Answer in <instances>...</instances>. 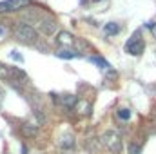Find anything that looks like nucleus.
Returning a JSON list of instances; mask_svg holds the SVG:
<instances>
[{
	"label": "nucleus",
	"instance_id": "1",
	"mask_svg": "<svg viewBox=\"0 0 156 154\" xmlns=\"http://www.w3.org/2000/svg\"><path fill=\"white\" fill-rule=\"evenodd\" d=\"M13 33H15V38L20 40V42H33V40H37V31L31 26L24 24V22H18L15 26Z\"/></svg>",
	"mask_w": 156,
	"mask_h": 154
},
{
	"label": "nucleus",
	"instance_id": "12",
	"mask_svg": "<svg viewBox=\"0 0 156 154\" xmlns=\"http://www.w3.org/2000/svg\"><path fill=\"white\" fill-rule=\"evenodd\" d=\"M76 107L80 109L82 114H89V113H91V103H89V102H78Z\"/></svg>",
	"mask_w": 156,
	"mask_h": 154
},
{
	"label": "nucleus",
	"instance_id": "4",
	"mask_svg": "<svg viewBox=\"0 0 156 154\" xmlns=\"http://www.w3.org/2000/svg\"><path fill=\"white\" fill-rule=\"evenodd\" d=\"M31 0H4L0 2V13H11V11H20L27 7Z\"/></svg>",
	"mask_w": 156,
	"mask_h": 154
},
{
	"label": "nucleus",
	"instance_id": "2",
	"mask_svg": "<svg viewBox=\"0 0 156 154\" xmlns=\"http://www.w3.org/2000/svg\"><path fill=\"white\" fill-rule=\"evenodd\" d=\"M102 143L107 147V151H111L113 154L122 152V140L118 136V132L115 131H107L102 134Z\"/></svg>",
	"mask_w": 156,
	"mask_h": 154
},
{
	"label": "nucleus",
	"instance_id": "19",
	"mask_svg": "<svg viewBox=\"0 0 156 154\" xmlns=\"http://www.w3.org/2000/svg\"><path fill=\"white\" fill-rule=\"evenodd\" d=\"M0 35H4V29H2V27H0Z\"/></svg>",
	"mask_w": 156,
	"mask_h": 154
},
{
	"label": "nucleus",
	"instance_id": "7",
	"mask_svg": "<svg viewBox=\"0 0 156 154\" xmlns=\"http://www.w3.org/2000/svg\"><path fill=\"white\" fill-rule=\"evenodd\" d=\"M56 56H58V58H66V60H71V58H80L82 54H80V53H75V51L60 49V51H56Z\"/></svg>",
	"mask_w": 156,
	"mask_h": 154
},
{
	"label": "nucleus",
	"instance_id": "13",
	"mask_svg": "<svg viewBox=\"0 0 156 154\" xmlns=\"http://www.w3.org/2000/svg\"><path fill=\"white\" fill-rule=\"evenodd\" d=\"M73 145H75V142H73V138H71V136L62 138V147H64V149H71Z\"/></svg>",
	"mask_w": 156,
	"mask_h": 154
},
{
	"label": "nucleus",
	"instance_id": "15",
	"mask_svg": "<svg viewBox=\"0 0 156 154\" xmlns=\"http://www.w3.org/2000/svg\"><path fill=\"white\" fill-rule=\"evenodd\" d=\"M11 56H13L15 60H20V62H22V56H20V54H18L16 51H13V53H11Z\"/></svg>",
	"mask_w": 156,
	"mask_h": 154
},
{
	"label": "nucleus",
	"instance_id": "16",
	"mask_svg": "<svg viewBox=\"0 0 156 154\" xmlns=\"http://www.w3.org/2000/svg\"><path fill=\"white\" fill-rule=\"evenodd\" d=\"M138 151H140V147H134V145L131 147V154H138Z\"/></svg>",
	"mask_w": 156,
	"mask_h": 154
},
{
	"label": "nucleus",
	"instance_id": "20",
	"mask_svg": "<svg viewBox=\"0 0 156 154\" xmlns=\"http://www.w3.org/2000/svg\"><path fill=\"white\" fill-rule=\"evenodd\" d=\"M93 2H98V0H93Z\"/></svg>",
	"mask_w": 156,
	"mask_h": 154
},
{
	"label": "nucleus",
	"instance_id": "5",
	"mask_svg": "<svg viewBox=\"0 0 156 154\" xmlns=\"http://www.w3.org/2000/svg\"><path fill=\"white\" fill-rule=\"evenodd\" d=\"M38 26H40V29H42V33H44V35H53V33L56 31V22H55L53 18H51V20H49V18L40 20Z\"/></svg>",
	"mask_w": 156,
	"mask_h": 154
},
{
	"label": "nucleus",
	"instance_id": "9",
	"mask_svg": "<svg viewBox=\"0 0 156 154\" xmlns=\"http://www.w3.org/2000/svg\"><path fill=\"white\" fill-rule=\"evenodd\" d=\"M58 42H60L62 45H73V44H75L73 35H71V33H67V31H62V33L58 35Z\"/></svg>",
	"mask_w": 156,
	"mask_h": 154
},
{
	"label": "nucleus",
	"instance_id": "18",
	"mask_svg": "<svg viewBox=\"0 0 156 154\" xmlns=\"http://www.w3.org/2000/svg\"><path fill=\"white\" fill-rule=\"evenodd\" d=\"M151 31H153V35H154V37H156V26H154V27H153V29H151Z\"/></svg>",
	"mask_w": 156,
	"mask_h": 154
},
{
	"label": "nucleus",
	"instance_id": "3",
	"mask_svg": "<svg viewBox=\"0 0 156 154\" xmlns=\"http://www.w3.org/2000/svg\"><path fill=\"white\" fill-rule=\"evenodd\" d=\"M144 49H145V42H144V38H142V35L136 31L131 38L127 40V44H125V51H127L129 54L138 56V54L144 53Z\"/></svg>",
	"mask_w": 156,
	"mask_h": 154
},
{
	"label": "nucleus",
	"instance_id": "11",
	"mask_svg": "<svg viewBox=\"0 0 156 154\" xmlns=\"http://www.w3.org/2000/svg\"><path fill=\"white\" fill-rule=\"evenodd\" d=\"M91 62H93V64H96V65H98V67H102V69H107V71L111 69L109 62H105V60H104V58H100V56H91Z\"/></svg>",
	"mask_w": 156,
	"mask_h": 154
},
{
	"label": "nucleus",
	"instance_id": "10",
	"mask_svg": "<svg viewBox=\"0 0 156 154\" xmlns=\"http://www.w3.org/2000/svg\"><path fill=\"white\" fill-rule=\"evenodd\" d=\"M104 31H105V35H107V37H113V35H116L118 31H120V26L115 24V22H109V24L105 26V29H104Z\"/></svg>",
	"mask_w": 156,
	"mask_h": 154
},
{
	"label": "nucleus",
	"instance_id": "14",
	"mask_svg": "<svg viewBox=\"0 0 156 154\" xmlns=\"http://www.w3.org/2000/svg\"><path fill=\"white\" fill-rule=\"evenodd\" d=\"M118 118L120 120H129L131 118V113H129V109H118Z\"/></svg>",
	"mask_w": 156,
	"mask_h": 154
},
{
	"label": "nucleus",
	"instance_id": "6",
	"mask_svg": "<svg viewBox=\"0 0 156 154\" xmlns=\"http://www.w3.org/2000/svg\"><path fill=\"white\" fill-rule=\"evenodd\" d=\"M58 102L64 105V107H73V105H76V96H73V94H64V96H58Z\"/></svg>",
	"mask_w": 156,
	"mask_h": 154
},
{
	"label": "nucleus",
	"instance_id": "8",
	"mask_svg": "<svg viewBox=\"0 0 156 154\" xmlns=\"http://www.w3.org/2000/svg\"><path fill=\"white\" fill-rule=\"evenodd\" d=\"M22 134L27 136V138L37 136V125H33V123H24V125H22Z\"/></svg>",
	"mask_w": 156,
	"mask_h": 154
},
{
	"label": "nucleus",
	"instance_id": "17",
	"mask_svg": "<svg viewBox=\"0 0 156 154\" xmlns=\"http://www.w3.org/2000/svg\"><path fill=\"white\" fill-rule=\"evenodd\" d=\"M109 78H111V80H115V78H116V73H113V71H111V73H109Z\"/></svg>",
	"mask_w": 156,
	"mask_h": 154
}]
</instances>
